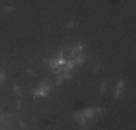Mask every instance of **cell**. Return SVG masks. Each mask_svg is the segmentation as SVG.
<instances>
[{
	"mask_svg": "<svg viewBox=\"0 0 136 130\" xmlns=\"http://www.w3.org/2000/svg\"><path fill=\"white\" fill-rule=\"evenodd\" d=\"M19 127L25 129V127H26V121H23V120H19Z\"/></svg>",
	"mask_w": 136,
	"mask_h": 130,
	"instance_id": "603a6c76",
	"label": "cell"
},
{
	"mask_svg": "<svg viewBox=\"0 0 136 130\" xmlns=\"http://www.w3.org/2000/svg\"><path fill=\"white\" fill-rule=\"evenodd\" d=\"M81 117H83V111H75V113H74V118H75L77 121L80 120Z\"/></svg>",
	"mask_w": 136,
	"mask_h": 130,
	"instance_id": "d6986e66",
	"label": "cell"
},
{
	"mask_svg": "<svg viewBox=\"0 0 136 130\" xmlns=\"http://www.w3.org/2000/svg\"><path fill=\"white\" fill-rule=\"evenodd\" d=\"M64 81H65V80H64L62 72H61V74H58V75H57V80H55V85H57V87H61Z\"/></svg>",
	"mask_w": 136,
	"mask_h": 130,
	"instance_id": "ba28073f",
	"label": "cell"
},
{
	"mask_svg": "<svg viewBox=\"0 0 136 130\" xmlns=\"http://www.w3.org/2000/svg\"><path fill=\"white\" fill-rule=\"evenodd\" d=\"M48 65L51 66L52 69L57 68V66H61L59 62H58V58H52V59H48Z\"/></svg>",
	"mask_w": 136,
	"mask_h": 130,
	"instance_id": "8992f818",
	"label": "cell"
},
{
	"mask_svg": "<svg viewBox=\"0 0 136 130\" xmlns=\"http://www.w3.org/2000/svg\"><path fill=\"white\" fill-rule=\"evenodd\" d=\"M61 72H64L62 66H57V68L52 69V74H54V75H58V74H61Z\"/></svg>",
	"mask_w": 136,
	"mask_h": 130,
	"instance_id": "9a60e30c",
	"label": "cell"
},
{
	"mask_svg": "<svg viewBox=\"0 0 136 130\" xmlns=\"http://www.w3.org/2000/svg\"><path fill=\"white\" fill-rule=\"evenodd\" d=\"M72 59L75 61V65H81V64H84L87 61V55L85 54H80V55H77L75 58H72Z\"/></svg>",
	"mask_w": 136,
	"mask_h": 130,
	"instance_id": "5b68a950",
	"label": "cell"
},
{
	"mask_svg": "<svg viewBox=\"0 0 136 130\" xmlns=\"http://www.w3.org/2000/svg\"><path fill=\"white\" fill-rule=\"evenodd\" d=\"M106 90H107V85H106V82H103L100 85V92H106Z\"/></svg>",
	"mask_w": 136,
	"mask_h": 130,
	"instance_id": "44dd1931",
	"label": "cell"
},
{
	"mask_svg": "<svg viewBox=\"0 0 136 130\" xmlns=\"http://www.w3.org/2000/svg\"><path fill=\"white\" fill-rule=\"evenodd\" d=\"M120 95H122V90L120 88H114V90H113V97H114V98H119Z\"/></svg>",
	"mask_w": 136,
	"mask_h": 130,
	"instance_id": "5bb4252c",
	"label": "cell"
},
{
	"mask_svg": "<svg viewBox=\"0 0 136 130\" xmlns=\"http://www.w3.org/2000/svg\"><path fill=\"white\" fill-rule=\"evenodd\" d=\"M83 49H84V45L81 42H78L75 46H71V48H68V51H69V55H71V58H75L77 55H80L81 52H83Z\"/></svg>",
	"mask_w": 136,
	"mask_h": 130,
	"instance_id": "7a4b0ae2",
	"label": "cell"
},
{
	"mask_svg": "<svg viewBox=\"0 0 136 130\" xmlns=\"http://www.w3.org/2000/svg\"><path fill=\"white\" fill-rule=\"evenodd\" d=\"M75 61L72 59V58H69V59H67V62H65V65L62 66V69L64 71H72V69L75 68Z\"/></svg>",
	"mask_w": 136,
	"mask_h": 130,
	"instance_id": "277c9868",
	"label": "cell"
},
{
	"mask_svg": "<svg viewBox=\"0 0 136 130\" xmlns=\"http://www.w3.org/2000/svg\"><path fill=\"white\" fill-rule=\"evenodd\" d=\"M94 111H95V114H104L106 108L104 107H94Z\"/></svg>",
	"mask_w": 136,
	"mask_h": 130,
	"instance_id": "4fadbf2b",
	"label": "cell"
},
{
	"mask_svg": "<svg viewBox=\"0 0 136 130\" xmlns=\"http://www.w3.org/2000/svg\"><path fill=\"white\" fill-rule=\"evenodd\" d=\"M52 87H54V84H52L49 80H42L41 84H39V87L32 91V97L33 98H45V97H48L49 92H51V90H52Z\"/></svg>",
	"mask_w": 136,
	"mask_h": 130,
	"instance_id": "6da1fadb",
	"label": "cell"
},
{
	"mask_svg": "<svg viewBox=\"0 0 136 130\" xmlns=\"http://www.w3.org/2000/svg\"><path fill=\"white\" fill-rule=\"evenodd\" d=\"M124 85H126V82H124L123 80H120V81H117V82H116V87H114V88H120V90H122Z\"/></svg>",
	"mask_w": 136,
	"mask_h": 130,
	"instance_id": "2e32d148",
	"label": "cell"
},
{
	"mask_svg": "<svg viewBox=\"0 0 136 130\" xmlns=\"http://www.w3.org/2000/svg\"><path fill=\"white\" fill-rule=\"evenodd\" d=\"M74 28V22H71V20H69L68 23H67V29H72Z\"/></svg>",
	"mask_w": 136,
	"mask_h": 130,
	"instance_id": "cb8c5ba5",
	"label": "cell"
},
{
	"mask_svg": "<svg viewBox=\"0 0 136 130\" xmlns=\"http://www.w3.org/2000/svg\"><path fill=\"white\" fill-rule=\"evenodd\" d=\"M14 10H16V9H14L13 6H7V7L3 9V12H4V13H12V12H14Z\"/></svg>",
	"mask_w": 136,
	"mask_h": 130,
	"instance_id": "e0dca14e",
	"label": "cell"
},
{
	"mask_svg": "<svg viewBox=\"0 0 136 130\" xmlns=\"http://www.w3.org/2000/svg\"><path fill=\"white\" fill-rule=\"evenodd\" d=\"M26 74H29V75H32V77H35V75H36V72H35L32 68H26Z\"/></svg>",
	"mask_w": 136,
	"mask_h": 130,
	"instance_id": "ffe728a7",
	"label": "cell"
},
{
	"mask_svg": "<svg viewBox=\"0 0 136 130\" xmlns=\"http://www.w3.org/2000/svg\"><path fill=\"white\" fill-rule=\"evenodd\" d=\"M83 116L87 118V120H93L95 117V111H94V107H85L83 110Z\"/></svg>",
	"mask_w": 136,
	"mask_h": 130,
	"instance_id": "3957f363",
	"label": "cell"
},
{
	"mask_svg": "<svg viewBox=\"0 0 136 130\" xmlns=\"http://www.w3.org/2000/svg\"><path fill=\"white\" fill-rule=\"evenodd\" d=\"M6 80H7V72H6V71H0V84L4 82Z\"/></svg>",
	"mask_w": 136,
	"mask_h": 130,
	"instance_id": "8fae6325",
	"label": "cell"
},
{
	"mask_svg": "<svg viewBox=\"0 0 136 130\" xmlns=\"http://www.w3.org/2000/svg\"><path fill=\"white\" fill-rule=\"evenodd\" d=\"M62 77H64V80H72L71 71H64V72H62Z\"/></svg>",
	"mask_w": 136,
	"mask_h": 130,
	"instance_id": "7c38bea8",
	"label": "cell"
},
{
	"mask_svg": "<svg viewBox=\"0 0 136 130\" xmlns=\"http://www.w3.org/2000/svg\"><path fill=\"white\" fill-rule=\"evenodd\" d=\"M78 123H80V126L83 127V129H88V127H87V124H88V120H87V118L84 117V116L80 118V120H78Z\"/></svg>",
	"mask_w": 136,
	"mask_h": 130,
	"instance_id": "9c48e42d",
	"label": "cell"
},
{
	"mask_svg": "<svg viewBox=\"0 0 136 130\" xmlns=\"http://www.w3.org/2000/svg\"><path fill=\"white\" fill-rule=\"evenodd\" d=\"M100 68H101V66H100V64H95V65H94V69H93V71H94L95 74H97V72L100 71Z\"/></svg>",
	"mask_w": 136,
	"mask_h": 130,
	"instance_id": "7402d4cb",
	"label": "cell"
},
{
	"mask_svg": "<svg viewBox=\"0 0 136 130\" xmlns=\"http://www.w3.org/2000/svg\"><path fill=\"white\" fill-rule=\"evenodd\" d=\"M20 107H22V97H19V100L16 101V106H14V108H16V111H19Z\"/></svg>",
	"mask_w": 136,
	"mask_h": 130,
	"instance_id": "ac0fdd59",
	"label": "cell"
},
{
	"mask_svg": "<svg viewBox=\"0 0 136 130\" xmlns=\"http://www.w3.org/2000/svg\"><path fill=\"white\" fill-rule=\"evenodd\" d=\"M12 90H13V92L17 95V97H22V94H23V92H22V88H20L17 84H14V85L12 87Z\"/></svg>",
	"mask_w": 136,
	"mask_h": 130,
	"instance_id": "52a82bcc",
	"label": "cell"
},
{
	"mask_svg": "<svg viewBox=\"0 0 136 130\" xmlns=\"http://www.w3.org/2000/svg\"><path fill=\"white\" fill-rule=\"evenodd\" d=\"M68 51V48H62V49H59V51L57 52V58L59 59V58H65V52Z\"/></svg>",
	"mask_w": 136,
	"mask_h": 130,
	"instance_id": "30bf717a",
	"label": "cell"
}]
</instances>
